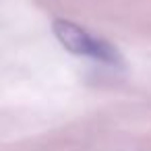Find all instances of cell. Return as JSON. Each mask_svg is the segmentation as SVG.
Here are the masks:
<instances>
[{
  "label": "cell",
  "mask_w": 151,
  "mask_h": 151,
  "mask_svg": "<svg viewBox=\"0 0 151 151\" xmlns=\"http://www.w3.org/2000/svg\"><path fill=\"white\" fill-rule=\"evenodd\" d=\"M52 29L58 37V42L68 52H73L77 56H87V58H93V60H99V62H106V64H118L120 62V54L112 44H108L106 40H101L93 33H89L87 29L79 27L73 21L56 19Z\"/></svg>",
  "instance_id": "cell-1"
}]
</instances>
